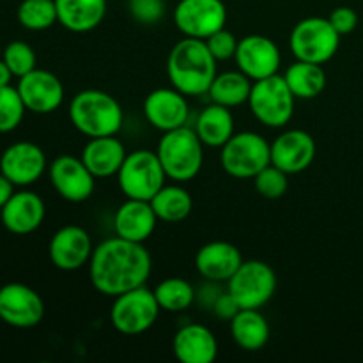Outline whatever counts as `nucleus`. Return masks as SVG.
<instances>
[{
  "instance_id": "f257e3e1",
  "label": "nucleus",
  "mask_w": 363,
  "mask_h": 363,
  "mask_svg": "<svg viewBox=\"0 0 363 363\" xmlns=\"http://www.w3.org/2000/svg\"><path fill=\"white\" fill-rule=\"evenodd\" d=\"M151 268L152 259L144 243L116 236L94 247L89 261V279L103 296L116 298L145 286Z\"/></svg>"
},
{
  "instance_id": "f03ea898",
  "label": "nucleus",
  "mask_w": 363,
  "mask_h": 363,
  "mask_svg": "<svg viewBox=\"0 0 363 363\" xmlns=\"http://www.w3.org/2000/svg\"><path fill=\"white\" fill-rule=\"evenodd\" d=\"M218 60L211 55L204 39L186 38L174 45L167 59V74L184 96L208 94L216 73Z\"/></svg>"
},
{
  "instance_id": "7ed1b4c3",
  "label": "nucleus",
  "mask_w": 363,
  "mask_h": 363,
  "mask_svg": "<svg viewBox=\"0 0 363 363\" xmlns=\"http://www.w3.org/2000/svg\"><path fill=\"white\" fill-rule=\"evenodd\" d=\"M69 121L85 137H108L119 133L124 123V112L112 94L87 89L71 99Z\"/></svg>"
},
{
  "instance_id": "20e7f679",
  "label": "nucleus",
  "mask_w": 363,
  "mask_h": 363,
  "mask_svg": "<svg viewBox=\"0 0 363 363\" xmlns=\"http://www.w3.org/2000/svg\"><path fill=\"white\" fill-rule=\"evenodd\" d=\"M156 155L169 179L188 183L201 172L204 163V144L194 128L181 126L163 133Z\"/></svg>"
},
{
  "instance_id": "39448f33",
  "label": "nucleus",
  "mask_w": 363,
  "mask_h": 363,
  "mask_svg": "<svg viewBox=\"0 0 363 363\" xmlns=\"http://www.w3.org/2000/svg\"><path fill=\"white\" fill-rule=\"evenodd\" d=\"M272 163V144L254 131L234 133L220 147V165L236 179H254Z\"/></svg>"
},
{
  "instance_id": "423d86ee",
  "label": "nucleus",
  "mask_w": 363,
  "mask_h": 363,
  "mask_svg": "<svg viewBox=\"0 0 363 363\" xmlns=\"http://www.w3.org/2000/svg\"><path fill=\"white\" fill-rule=\"evenodd\" d=\"M167 174L163 170L156 151L137 149L128 152L123 167L117 172V183L126 199L151 201L165 184Z\"/></svg>"
},
{
  "instance_id": "0eeeda50",
  "label": "nucleus",
  "mask_w": 363,
  "mask_h": 363,
  "mask_svg": "<svg viewBox=\"0 0 363 363\" xmlns=\"http://www.w3.org/2000/svg\"><path fill=\"white\" fill-rule=\"evenodd\" d=\"M340 46V34L328 18L311 16L298 21L289 35L291 53L296 60L326 64L335 57Z\"/></svg>"
},
{
  "instance_id": "6e6552de",
  "label": "nucleus",
  "mask_w": 363,
  "mask_h": 363,
  "mask_svg": "<svg viewBox=\"0 0 363 363\" xmlns=\"http://www.w3.org/2000/svg\"><path fill=\"white\" fill-rule=\"evenodd\" d=\"M294 99L296 98L287 87L284 77L277 73L254 82L248 106L252 116L261 124L268 128H284L293 119Z\"/></svg>"
},
{
  "instance_id": "1a4fd4ad",
  "label": "nucleus",
  "mask_w": 363,
  "mask_h": 363,
  "mask_svg": "<svg viewBox=\"0 0 363 363\" xmlns=\"http://www.w3.org/2000/svg\"><path fill=\"white\" fill-rule=\"evenodd\" d=\"M160 311L155 291L140 286L116 296L110 308V321L123 335H142L155 325Z\"/></svg>"
},
{
  "instance_id": "9d476101",
  "label": "nucleus",
  "mask_w": 363,
  "mask_h": 363,
  "mask_svg": "<svg viewBox=\"0 0 363 363\" xmlns=\"http://www.w3.org/2000/svg\"><path fill=\"white\" fill-rule=\"evenodd\" d=\"M227 291L241 308H261L277 291V275L264 261H243L227 282Z\"/></svg>"
},
{
  "instance_id": "9b49d317",
  "label": "nucleus",
  "mask_w": 363,
  "mask_h": 363,
  "mask_svg": "<svg viewBox=\"0 0 363 363\" xmlns=\"http://www.w3.org/2000/svg\"><path fill=\"white\" fill-rule=\"evenodd\" d=\"M172 16L186 38L208 39L225 27L227 7L223 0H179Z\"/></svg>"
},
{
  "instance_id": "f8f14e48",
  "label": "nucleus",
  "mask_w": 363,
  "mask_h": 363,
  "mask_svg": "<svg viewBox=\"0 0 363 363\" xmlns=\"http://www.w3.org/2000/svg\"><path fill=\"white\" fill-rule=\"evenodd\" d=\"M45 318L43 298L32 287L11 282L0 287V321L13 328H34Z\"/></svg>"
},
{
  "instance_id": "ddd939ff",
  "label": "nucleus",
  "mask_w": 363,
  "mask_h": 363,
  "mask_svg": "<svg viewBox=\"0 0 363 363\" xmlns=\"http://www.w3.org/2000/svg\"><path fill=\"white\" fill-rule=\"evenodd\" d=\"M50 183L57 194L67 202H84L94 194L96 176L87 169L84 160L62 155L48 165Z\"/></svg>"
},
{
  "instance_id": "4468645a",
  "label": "nucleus",
  "mask_w": 363,
  "mask_h": 363,
  "mask_svg": "<svg viewBox=\"0 0 363 363\" xmlns=\"http://www.w3.org/2000/svg\"><path fill=\"white\" fill-rule=\"evenodd\" d=\"M48 169L45 151L34 142H14L0 156V172L14 186H30Z\"/></svg>"
},
{
  "instance_id": "2eb2a0df",
  "label": "nucleus",
  "mask_w": 363,
  "mask_h": 363,
  "mask_svg": "<svg viewBox=\"0 0 363 363\" xmlns=\"http://www.w3.org/2000/svg\"><path fill=\"white\" fill-rule=\"evenodd\" d=\"M234 59L241 73L254 82L277 74L282 64V55L275 41L261 34H250L240 39Z\"/></svg>"
},
{
  "instance_id": "dca6fc26",
  "label": "nucleus",
  "mask_w": 363,
  "mask_h": 363,
  "mask_svg": "<svg viewBox=\"0 0 363 363\" xmlns=\"http://www.w3.org/2000/svg\"><path fill=\"white\" fill-rule=\"evenodd\" d=\"M94 252L91 236L80 225H66L57 230L48 245L52 264L62 272H77L89 264Z\"/></svg>"
},
{
  "instance_id": "f3484780",
  "label": "nucleus",
  "mask_w": 363,
  "mask_h": 363,
  "mask_svg": "<svg viewBox=\"0 0 363 363\" xmlns=\"http://www.w3.org/2000/svg\"><path fill=\"white\" fill-rule=\"evenodd\" d=\"M16 89L23 99L25 108L39 116L55 112L64 101V85L52 71L35 67L25 77L18 78Z\"/></svg>"
},
{
  "instance_id": "a211bd4d",
  "label": "nucleus",
  "mask_w": 363,
  "mask_h": 363,
  "mask_svg": "<svg viewBox=\"0 0 363 363\" xmlns=\"http://www.w3.org/2000/svg\"><path fill=\"white\" fill-rule=\"evenodd\" d=\"M144 116L152 128L165 133V131L186 126L190 106H188L186 96L176 87H160L145 96Z\"/></svg>"
},
{
  "instance_id": "6ab92c4d",
  "label": "nucleus",
  "mask_w": 363,
  "mask_h": 363,
  "mask_svg": "<svg viewBox=\"0 0 363 363\" xmlns=\"http://www.w3.org/2000/svg\"><path fill=\"white\" fill-rule=\"evenodd\" d=\"M315 140L305 130H289L272 142V163L289 174H300L312 165L315 158Z\"/></svg>"
},
{
  "instance_id": "aec40b11",
  "label": "nucleus",
  "mask_w": 363,
  "mask_h": 363,
  "mask_svg": "<svg viewBox=\"0 0 363 363\" xmlns=\"http://www.w3.org/2000/svg\"><path fill=\"white\" fill-rule=\"evenodd\" d=\"M45 201L30 190L14 191L7 204L0 209L2 225L16 236H27L45 222Z\"/></svg>"
},
{
  "instance_id": "412c9836",
  "label": "nucleus",
  "mask_w": 363,
  "mask_h": 363,
  "mask_svg": "<svg viewBox=\"0 0 363 363\" xmlns=\"http://www.w3.org/2000/svg\"><path fill=\"white\" fill-rule=\"evenodd\" d=\"M243 262L240 248L229 241L206 243L195 255V268L208 282H229Z\"/></svg>"
},
{
  "instance_id": "4be33fe9",
  "label": "nucleus",
  "mask_w": 363,
  "mask_h": 363,
  "mask_svg": "<svg viewBox=\"0 0 363 363\" xmlns=\"http://www.w3.org/2000/svg\"><path fill=\"white\" fill-rule=\"evenodd\" d=\"M158 223L155 209L149 201H138V199H126L117 208L113 216V229L116 236L123 240L144 243L152 236Z\"/></svg>"
},
{
  "instance_id": "5701e85b",
  "label": "nucleus",
  "mask_w": 363,
  "mask_h": 363,
  "mask_svg": "<svg viewBox=\"0 0 363 363\" xmlns=\"http://www.w3.org/2000/svg\"><path fill=\"white\" fill-rule=\"evenodd\" d=\"M172 350L181 363H213L218 357V340L204 325H184L174 335Z\"/></svg>"
},
{
  "instance_id": "b1692460",
  "label": "nucleus",
  "mask_w": 363,
  "mask_h": 363,
  "mask_svg": "<svg viewBox=\"0 0 363 363\" xmlns=\"http://www.w3.org/2000/svg\"><path fill=\"white\" fill-rule=\"evenodd\" d=\"M126 156L128 152L123 142L116 138V135H108V137L89 138L85 147L82 149L80 158L94 174L96 179H103V177L117 176Z\"/></svg>"
},
{
  "instance_id": "393cba45",
  "label": "nucleus",
  "mask_w": 363,
  "mask_h": 363,
  "mask_svg": "<svg viewBox=\"0 0 363 363\" xmlns=\"http://www.w3.org/2000/svg\"><path fill=\"white\" fill-rule=\"evenodd\" d=\"M57 20L66 30L85 34L101 25L106 0H55Z\"/></svg>"
},
{
  "instance_id": "a878e982",
  "label": "nucleus",
  "mask_w": 363,
  "mask_h": 363,
  "mask_svg": "<svg viewBox=\"0 0 363 363\" xmlns=\"http://www.w3.org/2000/svg\"><path fill=\"white\" fill-rule=\"evenodd\" d=\"M230 335L243 351L254 353L269 340V325L259 308H241L230 319Z\"/></svg>"
},
{
  "instance_id": "bb28decb",
  "label": "nucleus",
  "mask_w": 363,
  "mask_h": 363,
  "mask_svg": "<svg viewBox=\"0 0 363 363\" xmlns=\"http://www.w3.org/2000/svg\"><path fill=\"white\" fill-rule=\"evenodd\" d=\"M194 130L197 131L204 145L222 147L234 135V117L230 108L211 101L206 108L201 110Z\"/></svg>"
},
{
  "instance_id": "cd10ccee",
  "label": "nucleus",
  "mask_w": 363,
  "mask_h": 363,
  "mask_svg": "<svg viewBox=\"0 0 363 363\" xmlns=\"http://www.w3.org/2000/svg\"><path fill=\"white\" fill-rule=\"evenodd\" d=\"M287 87L296 99H314L323 94L326 87V73L323 64L296 60L284 73Z\"/></svg>"
},
{
  "instance_id": "c85d7f7f",
  "label": "nucleus",
  "mask_w": 363,
  "mask_h": 363,
  "mask_svg": "<svg viewBox=\"0 0 363 363\" xmlns=\"http://www.w3.org/2000/svg\"><path fill=\"white\" fill-rule=\"evenodd\" d=\"M158 220L167 223H179L188 218L194 208V199L190 191L181 184H163L158 194L151 199Z\"/></svg>"
},
{
  "instance_id": "c756f323",
  "label": "nucleus",
  "mask_w": 363,
  "mask_h": 363,
  "mask_svg": "<svg viewBox=\"0 0 363 363\" xmlns=\"http://www.w3.org/2000/svg\"><path fill=\"white\" fill-rule=\"evenodd\" d=\"M252 80L241 71H225L222 74H216L209 87L208 96L213 103L234 108L243 103H248L252 91Z\"/></svg>"
},
{
  "instance_id": "7c9ffc66",
  "label": "nucleus",
  "mask_w": 363,
  "mask_h": 363,
  "mask_svg": "<svg viewBox=\"0 0 363 363\" xmlns=\"http://www.w3.org/2000/svg\"><path fill=\"white\" fill-rule=\"evenodd\" d=\"M155 296L162 311L183 312L194 305L197 293L190 282L179 277H170L156 286Z\"/></svg>"
},
{
  "instance_id": "2f4dec72",
  "label": "nucleus",
  "mask_w": 363,
  "mask_h": 363,
  "mask_svg": "<svg viewBox=\"0 0 363 363\" xmlns=\"http://www.w3.org/2000/svg\"><path fill=\"white\" fill-rule=\"evenodd\" d=\"M18 21L27 30H46L57 20L55 0H23L18 6Z\"/></svg>"
},
{
  "instance_id": "473e14b6",
  "label": "nucleus",
  "mask_w": 363,
  "mask_h": 363,
  "mask_svg": "<svg viewBox=\"0 0 363 363\" xmlns=\"http://www.w3.org/2000/svg\"><path fill=\"white\" fill-rule=\"evenodd\" d=\"M25 103L20 92L13 85L0 87V133H11L23 121Z\"/></svg>"
},
{
  "instance_id": "72a5a7b5",
  "label": "nucleus",
  "mask_w": 363,
  "mask_h": 363,
  "mask_svg": "<svg viewBox=\"0 0 363 363\" xmlns=\"http://www.w3.org/2000/svg\"><path fill=\"white\" fill-rule=\"evenodd\" d=\"M2 59L16 78L25 77L32 69H35V62H38L34 48L25 41H11L4 48Z\"/></svg>"
},
{
  "instance_id": "f704fd0d",
  "label": "nucleus",
  "mask_w": 363,
  "mask_h": 363,
  "mask_svg": "<svg viewBox=\"0 0 363 363\" xmlns=\"http://www.w3.org/2000/svg\"><path fill=\"white\" fill-rule=\"evenodd\" d=\"M255 190L261 197L269 199V201H277V199L284 197L289 188V181H287V174L269 163L268 167L261 170L257 176L254 177Z\"/></svg>"
},
{
  "instance_id": "c9c22d12",
  "label": "nucleus",
  "mask_w": 363,
  "mask_h": 363,
  "mask_svg": "<svg viewBox=\"0 0 363 363\" xmlns=\"http://www.w3.org/2000/svg\"><path fill=\"white\" fill-rule=\"evenodd\" d=\"M131 18L142 25H156L165 16L163 0H128Z\"/></svg>"
},
{
  "instance_id": "e433bc0d",
  "label": "nucleus",
  "mask_w": 363,
  "mask_h": 363,
  "mask_svg": "<svg viewBox=\"0 0 363 363\" xmlns=\"http://www.w3.org/2000/svg\"><path fill=\"white\" fill-rule=\"evenodd\" d=\"M204 41L206 45H208L211 55L215 57L216 60H229L234 59V55H236L240 39H238L233 32L227 30V28L223 27L220 28V30H216L215 34L209 35L208 39H204Z\"/></svg>"
},
{
  "instance_id": "4c0bfd02",
  "label": "nucleus",
  "mask_w": 363,
  "mask_h": 363,
  "mask_svg": "<svg viewBox=\"0 0 363 363\" xmlns=\"http://www.w3.org/2000/svg\"><path fill=\"white\" fill-rule=\"evenodd\" d=\"M328 20H330V23L333 25V28H335L340 35H346V34H351V32L357 28L358 14H357V11L351 9V7L340 6V7H337V9L332 11V14H330Z\"/></svg>"
},
{
  "instance_id": "58836bf2",
  "label": "nucleus",
  "mask_w": 363,
  "mask_h": 363,
  "mask_svg": "<svg viewBox=\"0 0 363 363\" xmlns=\"http://www.w3.org/2000/svg\"><path fill=\"white\" fill-rule=\"evenodd\" d=\"M211 308H213V314H215L220 321H229V323H230V319H233L234 315L241 311L240 303L234 300V296L229 293V291H225V293H220L218 296H216V300L213 301Z\"/></svg>"
},
{
  "instance_id": "ea45409f",
  "label": "nucleus",
  "mask_w": 363,
  "mask_h": 363,
  "mask_svg": "<svg viewBox=\"0 0 363 363\" xmlns=\"http://www.w3.org/2000/svg\"><path fill=\"white\" fill-rule=\"evenodd\" d=\"M13 194H14V184L11 183L2 172H0V209L7 204V201L13 197Z\"/></svg>"
},
{
  "instance_id": "a19ab883",
  "label": "nucleus",
  "mask_w": 363,
  "mask_h": 363,
  "mask_svg": "<svg viewBox=\"0 0 363 363\" xmlns=\"http://www.w3.org/2000/svg\"><path fill=\"white\" fill-rule=\"evenodd\" d=\"M13 71L9 69L4 59H0V87H6V85H11V80H13Z\"/></svg>"
},
{
  "instance_id": "79ce46f5",
  "label": "nucleus",
  "mask_w": 363,
  "mask_h": 363,
  "mask_svg": "<svg viewBox=\"0 0 363 363\" xmlns=\"http://www.w3.org/2000/svg\"><path fill=\"white\" fill-rule=\"evenodd\" d=\"M2 52L4 50H2V46H0V59H2Z\"/></svg>"
}]
</instances>
